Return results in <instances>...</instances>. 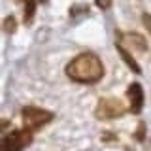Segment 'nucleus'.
<instances>
[{
    "instance_id": "obj_8",
    "label": "nucleus",
    "mask_w": 151,
    "mask_h": 151,
    "mask_svg": "<svg viewBox=\"0 0 151 151\" xmlns=\"http://www.w3.org/2000/svg\"><path fill=\"white\" fill-rule=\"evenodd\" d=\"M117 47H119V53L123 55V59H125V60H127V64H129V66H130V68H132V72H140V66H138V63H136V60H134V59H132V55H130V51H127V49H123V47H121V45H117Z\"/></svg>"
},
{
    "instance_id": "obj_6",
    "label": "nucleus",
    "mask_w": 151,
    "mask_h": 151,
    "mask_svg": "<svg viewBox=\"0 0 151 151\" xmlns=\"http://www.w3.org/2000/svg\"><path fill=\"white\" fill-rule=\"evenodd\" d=\"M127 96H129V104H130V111L132 113H140L142 106H144V91H142L140 83H132L127 91Z\"/></svg>"
},
{
    "instance_id": "obj_2",
    "label": "nucleus",
    "mask_w": 151,
    "mask_h": 151,
    "mask_svg": "<svg viewBox=\"0 0 151 151\" xmlns=\"http://www.w3.org/2000/svg\"><path fill=\"white\" fill-rule=\"evenodd\" d=\"M21 117H23V125L25 129L28 130H38L42 129L44 125H47L51 119H53V113L47 111V110H42L38 106H25L21 111Z\"/></svg>"
},
{
    "instance_id": "obj_1",
    "label": "nucleus",
    "mask_w": 151,
    "mask_h": 151,
    "mask_svg": "<svg viewBox=\"0 0 151 151\" xmlns=\"http://www.w3.org/2000/svg\"><path fill=\"white\" fill-rule=\"evenodd\" d=\"M66 76L78 83H96L104 76L102 60L94 53H81L68 63Z\"/></svg>"
},
{
    "instance_id": "obj_7",
    "label": "nucleus",
    "mask_w": 151,
    "mask_h": 151,
    "mask_svg": "<svg viewBox=\"0 0 151 151\" xmlns=\"http://www.w3.org/2000/svg\"><path fill=\"white\" fill-rule=\"evenodd\" d=\"M23 4V12H25V23H30L34 17V9H36V0H19Z\"/></svg>"
},
{
    "instance_id": "obj_5",
    "label": "nucleus",
    "mask_w": 151,
    "mask_h": 151,
    "mask_svg": "<svg viewBox=\"0 0 151 151\" xmlns=\"http://www.w3.org/2000/svg\"><path fill=\"white\" fill-rule=\"evenodd\" d=\"M119 45L127 51H145L147 49V44L140 34H134V32H129V34L119 36Z\"/></svg>"
},
{
    "instance_id": "obj_10",
    "label": "nucleus",
    "mask_w": 151,
    "mask_h": 151,
    "mask_svg": "<svg viewBox=\"0 0 151 151\" xmlns=\"http://www.w3.org/2000/svg\"><path fill=\"white\" fill-rule=\"evenodd\" d=\"M6 30H8V32H12V30H13V19H12V17H8V19H6Z\"/></svg>"
},
{
    "instance_id": "obj_9",
    "label": "nucleus",
    "mask_w": 151,
    "mask_h": 151,
    "mask_svg": "<svg viewBox=\"0 0 151 151\" xmlns=\"http://www.w3.org/2000/svg\"><path fill=\"white\" fill-rule=\"evenodd\" d=\"M96 6L102 8V9H108L111 6V0H96Z\"/></svg>"
},
{
    "instance_id": "obj_4",
    "label": "nucleus",
    "mask_w": 151,
    "mask_h": 151,
    "mask_svg": "<svg viewBox=\"0 0 151 151\" xmlns=\"http://www.w3.org/2000/svg\"><path fill=\"white\" fill-rule=\"evenodd\" d=\"M127 111L125 104H123L119 98H102L96 106V119L100 121H108V119H115V117H121L123 113Z\"/></svg>"
},
{
    "instance_id": "obj_3",
    "label": "nucleus",
    "mask_w": 151,
    "mask_h": 151,
    "mask_svg": "<svg viewBox=\"0 0 151 151\" xmlns=\"http://www.w3.org/2000/svg\"><path fill=\"white\" fill-rule=\"evenodd\" d=\"M30 144H32V130L28 129L13 130L0 138V151H23Z\"/></svg>"
}]
</instances>
